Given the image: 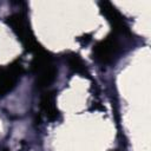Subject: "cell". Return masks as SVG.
Instances as JSON below:
<instances>
[{
  "label": "cell",
  "instance_id": "1",
  "mask_svg": "<svg viewBox=\"0 0 151 151\" xmlns=\"http://www.w3.org/2000/svg\"><path fill=\"white\" fill-rule=\"evenodd\" d=\"M32 72L35 76V84L39 88H47L57 77V68L52 63V57L42 47L34 52Z\"/></svg>",
  "mask_w": 151,
  "mask_h": 151
},
{
  "label": "cell",
  "instance_id": "2",
  "mask_svg": "<svg viewBox=\"0 0 151 151\" xmlns=\"http://www.w3.org/2000/svg\"><path fill=\"white\" fill-rule=\"evenodd\" d=\"M6 22L12 27L13 32L17 34L22 45L31 52H37L41 48L38 41L34 39V35L29 28V24L24 13H14L6 19Z\"/></svg>",
  "mask_w": 151,
  "mask_h": 151
},
{
  "label": "cell",
  "instance_id": "3",
  "mask_svg": "<svg viewBox=\"0 0 151 151\" xmlns=\"http://www.w3.org/2000/svg\"><path fill=\"white\" fill-rule=\"evenodd\" d=\"M122 52V44L117 38V34L113 33L96 44L93 47V58L103 65H109L113 64L119 58Z\"/></svg>",
  "mask_w": 151,
  "mask_h": 151
},
{
  "label": "cell",
  "instance_id": "4",
  "mask_svg": "<svg viewBox=\"0 0 151 151\" xmlns=\"http://www.w3.org/2000/svg\"><path fill=\"white\" fill-rule=\"evenodd\" d=\"M22 70V65L18 61H14L0 70V97H4L17 86Z\"/></svg>",
  "mask_w": 151,
  "mask_h": 151
},
{
  "label": "cell",
  "instance_id": "5",
  "mask_svg": "<svg viewBox=\"0 0 151 151\" xmlns=\"http://www.w3.org/2000/svg\"><path fill=\"white\" fill-rule=\"evenodd\" d=\"M99 7H100L101 13L106 17L107 21L111 24L112 31L114 34H117V35L130 34V29H129L126 21L124 20L123 15L116 9V7L113 5H111L107 1H101V2H99Z\"/></svg>",
  "mask_w": 151,
  "mask_h": 151
},
{
  "label": "cell",
  "instance_id": "6",
  "mask_svg": "<svg viewBox=\"0 0 151 151\" xmlns=\"http://www.w3.org/2000/svg\"><path fill=\"white\" fill-rule=\"evenodd\" d=\"M41 110L50 120H55L59 116V111L55 105V96L53 92H47L41 98Z\"/></svg>",
  "mask_w": 151,
  "mask_h": 151
},
{
  "label": "cell",
  "instance_id": "7",
  "mask_svg": "<svg viewBox=\"0 0 151 151\" xmlns=\"http://www.w3.org/2000/svg\"><path fill=\"white\" fill-rule=\"evenodd\" d=\"M66 60H67V64L70 66V68L83 76V77H88V71H87V67H86V64L84 63V60L77 54V53H68L66 55Z\"/></svg>",
  "mask_w": 151,
  "mask_h": 151
}]
</instances>
